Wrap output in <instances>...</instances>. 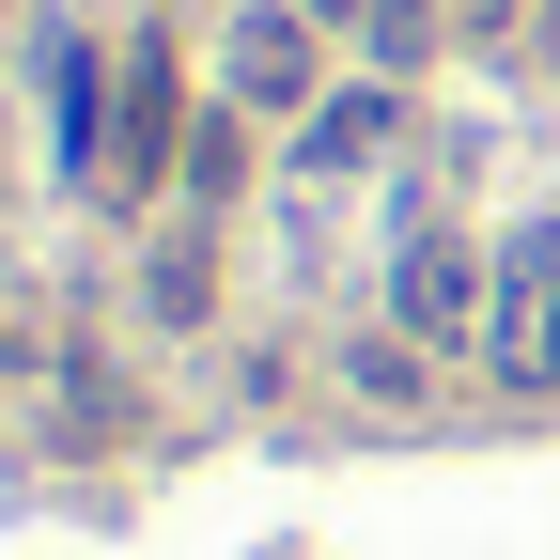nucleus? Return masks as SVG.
<instances>
[{
	"label": "nucleus",
	"mask_w": 560,
	"mask_h": 560,
	"mask_svg": "<svg viewBox=\"0 0 560 560\" xmlns=\"http://www.w3.org/2000/svg\"><path fill=\"white\" fill-rule=\"evenodd\" d=\"M296 16H312V32H327V16H374V0H296Z\"/></svg>",
	"instance_id": "8"
},
{
	"label": "nucleus",
	"mask_w": 560,
	"mask_h": 560,
	"mask_svg": "<svg viewBox=\"0 0 560 560\" xmlns=\"http://www.w3.org/2000/svg\"><path fill=\"white\" fill-rule=\"evenodd\" d=\"M172 140H187V79H172V32H140V47H125V109H109V172H94V187H156Z\"/></svg>",
	"instance_id": "2"
},
{
	"label": "nucleus",
	"mask_w": 560,
	"mask_h": 560,
	"mask_svg": "<svg viewBox=\"0 0 560 560\" xmlns=\"http://www.w3.org/2000/svg\"><path fill=\"white\" fill-rule=\"evenodd\" d=\"M219 79H234V109H312V16L296 0H249L219 32Z\"/></svg>",
	"instance_id": "3"
},
{
	"label": "nucleus",
	"mask_w": 560,
	"mask_h": 560,
	"mask_svg": "<svg viewBox=\"0 0 560 560\" xmlns=\"http://www.w3.org/2000/svg\"><path fill=\"white\" fill-rule=\"evenodd\" d=\"M482 359H499L514 389H545V374H560V234H514L499 296H482Z\"/></svg>",
	"instance_id": "1"
},
{
	"label": "nucleus",
	"mask_w": 560,
	"mask_h": 560,
	"mask_svg": "<svg viewBox=\"0 0 560 560\" xmlns=\"http://www.w3.org/2000/svg\"><path fill=\"white\" fill-rule=\"evenodd\" d=\"M359 47H374V79H420V62H436V0H374Z\"/></svg>",
	"instance_id": "6"
},
{
	"label": "nucleus",
	"mask_w": 560,
	"mask_h": 560,
	"mask_svg": "<svg viewBox=\"0 0 560 560\" xmlns=\"http://www.w3.org/2000/svg\"><path fill=\"white\" fill-rule=\"evenodd\" d=\"M389 312L420 327V359L482 342V280H467V234H405V265H389Z\"/></svg>",
	"instance_id": "4"
},
{
	"label": "nucleus",
	"mask_w": 560,
	"mask_h": 560,
	"mask_svg": "<svg viewBox=\"0 0 560 560\" xmlns=\"http://www.w3.org/2000/svg\"><path fill=\"white\" fill-rule=\"evenodd\" d=\"M452 16H482V32H514V0H452Z\"/></svg>",
	"instance_id": "7"
},
{
	"label": "nucleus",
	"mask_w": 560,
	"mask_h": 560,
	"mask_svg": "<svg viewBox=\"0 0 560 560\" xmlns=\"http://www.w3.org/2000/svg\"><path fill=\"white\" fill-rule=\"evenodd\" d=\"M359 156H389V79H374V94H327V109L296 125V172H359Z\"/></svg>",
	"instance_id": "5"
}]
</instances>
